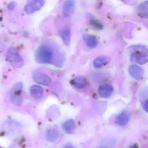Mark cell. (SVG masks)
<instances>
[{
    "instance_id": "cell-9",
    "label": "cell",
    "mask_w": 148,
    "mask_h": 148,
    "mask_svg": "<svg viewBox=\"0 0 148 148\" xmlns=\"http://www.w3.org/2000/svg\"><path fill=\"white\" fill-rule=\"evenodd\" d=\"M71 84L78 89H83L86 86L88 82L84 77L78 76L71 80Z\"/></svg>"
},
{
    "instance_id": "cell-17",
    "label": "cell",
    "mask_w": 148,
    "mask_h": 148,
    "mask_svg": "<svg viewBox=\"0 0 148 148\" xmlns=\"http://www.w3.org/2000/svg\"><path fill=\"white\" fill-rule=\"evenodd\" d=\"M86 42L87 45L91 48H94L98 44V40L96 36L89 35L86 38Z\"/></svg>"
},
{
    "instance_id": "cell-15",
    "label": "cell",
    "mask_w": 148,
    "mask_h": 148,
    "mask_svg": "<svg viewBox=\"0 0 148 148\" xmlns=\"http://www.w3.org/2000/svg\"><path fill=\"white\" fill-rule=\"evenodd\" d=\"M63 128L66 132L69 134H71L73 133L75 130V122L73 119L67 120L63 124Z\"/></svg>"
},
{
    "instance_id": "cell-10",
    "label": "cell",
    "mask_w": 148,
    "mask_h": 148,
    "mask_svg": "<svg viewBox=\"0 0 148 148\" xmlns=\"http://www.w3.org/2000/svg\"><path fill=\"white\" fill-rule=\"evenodd\" d=\"M74 5L75 1H67L64 3L63 12V14L64 16L68 17L70 16Z\"/></svg>"
},
{
    "instance_id": "cell-19",
    "label": "cell",
    "mask_w": 148,
    "mask_h": 148,
    "mask_svg": "<svg viewBox=\"0 0 148 148\" xmlns=\"http://www.w3.org/2000/svg\"><path fill=\"white\" fill-rule=\"evenodd\" d=\"M147 1L146 2L141 4L138 8V12L140 13V14H145V12L147 14V10H148V4Z\"/></svg>"
},
{
    "instance_id": "cell-14",
    "label": "cell",
    "mask_w": 148,
    "mask_h": 148,
    "mask_svg": "<svg viewBox=\"0 0 148 148\" xmlns=\"http://www.w3.org/2000/svg\"><path fill=\"white\" fill-rule=\"evenodd\" d=\"M129 116L126 112H123L117 116L116 123L120 126H124L129 122Z\"/></svg>"
},
{
    "instance_id": "cell-12",
    "label": "cell",
    "mask_w": 148,
    "mask_h": 148,
    "mask_svg": "<svg viewBox=\"0 0 148 148\" xmlns=\"http://www.w3.org/2000/svg\"><path fill=\"white\" fill-rule=\"evenodd\" d=\"M30 92L32 96L35 99H38L42 97L43 89L38 85H33L30 89Z\"/></svg>"
},
{
    "instance_id": "cell-20",
    "label": "cell",
    "mask_w": 148,
    "mask_h": 148,
    "mask_svg": "<svg viewBox=\"0 0 148 148\" xmlns=\"http://www.w3.org/2000/svg\"><path fill=\"white\" fill-rule=\"evenodd\" d=\"M143 107L144 110H145L146 112H148V101H145L143 103Z\"/></svg>"
},
{
    "instance_id": "cell-6",
    "label": "cell",
    "mask_w": 148,
    "mask_h": 148,
    "mask_svg": "<svg viewBox=\"0 0 148 148\" xmlns=\"http://www.w3.org/2000/svg\"><path fill=\"white\" fill-rule=\"evenodd\" d=\"M33 77L35 82L42 85L49 86L51 82V79L50 77L41 72H35Z\"/></svg>"
},
{
    "instance_id": "cell-1",
    "label": "cell",
    "mask_w": 148,
    "mask_h": 148,
    "mask_svg": "<svg viewBox=\"0 0 148 148\" xmlns=\"http://www.w3.org/2000/svg\"><path fill=\"white\" fill-rule=\"evenodd\" d=\"M54 51L51 47L48 45H42L35 52V60L39 64L51 63L53 59Z\"/></svg>"
},
{
    "instance_id": "cell-13",
    "label": "cell",
    "mask_w": 148,
    "mask_h": 148,
    "mask_svg": "<svg viewBox=\"0 0 148 148\" xmlns=\"http://www.w3.org/2000/svg\"><path fill=\"white\" fill-rule=\"evenodd\" d=\"M60 34L61 39L65 45L66 46H69L71 42V30L68 28H66L61 31Z\"/></svg>"
},
{
    "instance_id": "cell-22",
    "label": "cell",
    "mask_w": 148,
    "mask_h": 148,
    "mask_svg": "<svg viewBox=\"0 0 148 148\" xmlns=\"http://www.w3.org/2000/svg\"><path fill=\"white\" fill-rule=\"evenodd\" d=\"M64 148H74L73 146L71 144H68L65 146Z\"/></svg>"
},
{
    "instance_id": "cell-23",
    "label": "cell",
    "mask_w": 148,
    "mask_h": 148,
    "mask_svg": "<svg viewBox=\"0 0 148 148\" xmlns=\"http://www.w3.org/2000/svg\"></svg>"
},
{
    "instance_id": "cell-18",
    "label": "cell",
    "mask_w": 148,
    "mask_h": 148,
    "mask_svg": "<svg viewBox=\"0 0 148 148\" xmlns=\"http://www.w3.org/2000/svg\"><path fill=\"white\" fill-rule=\"evenodd\" d=\"M90 24L92 27L97 30H102L103 28V25L98 21L95 19L91 20Z\"/></svg>"
},
{
    "instance_id": "cell-21",
    "label": "cell",
    "mask_w": 148,
    "mask_h": 148,
    "mask_svg": "<svg viewBox=\"0 0 148 148\" xmlns=\"http://www.w3.org/2000/svg\"><path fill=\"white\" fill-rule=\"evenodd\" d=\"M15 7V3L14 2H12L8 5V8L10 10H12Z\"/></svg>"
},
{
    "instance_id": "cell-7",
    "label": "cell",
    "mask_w": 148,
    "mask_h": 148,
    "mask_svg": "<svg viewBox=\"0 0 148 148\" xmlns=\"http://www.w3.org/2000/svg\"><path fill=\"white\" fill-rule=\"evenodd\" d=\"M128 71L132 77L137 80L141 79L144 73L143 69L136 65L130 66L128 69Z\"/></svg>"
},
{
    "instance_id": "cell-11",
    "label": "cell",
    "mask_w": 148,
    "mask_h": 148,
    "mask_svg": "<svg viewBox=\"0 0 148 148\" xmlns=\"http://www.w3.org/2000/svg\"><path fill=\"white\" fill-rule=\"evenodd\" d=\"M109 62V58L105 56H100L95 59L93 61V66L97 68H101Z\"/></svg>"
},
{
    "instance_id": "cell-3",
    "label": "cell",
    "mask_w": 148,
    "mask_h": 148,
    "mask_svg": "<svg viewBox=\"0 0 148 148\" xmlns=\"http://www.w3.org/2000/svg\"><path fill=\"white\" fill-rule=\"evenodd\" d=\"M23 87V84L21 82H18L14 86L10 91L11 102L17 106H21L23 103L22 95Z\"/></svg>"
},
{
    "instance_id": "cell-8",
    "label": "cell",
    "mask_w": 148,
    "mask_h": 148,
    "mask_svg": "<svg viewBox=\"0 0 148 148\" xmlns=\"http://www.w3.org/2000/svg\"><path fill=\"white\" fill-rule=\"evenodd\" d=\"M113 92V88L109 84L102 85L98 89V93L99 96L104 98L110 97Z\"/></svg>"
},
{
    "instance_id": "cell-2",
    "label": "cell",
    "mask_w": 148,
    "mask_h": 148,
    "mask_svg": "<svg viewBox=\"0 0 148 148\" xmlns=\"http://www.w3.org/2000/svg\"><path fill=\"white\" fill-rule=\"evenodd\" d=\"M7 58L8 62L12 66L16 68H20L24 66V60L20 55L16 48L12 47L8 51Z\"/></svg>"
},
{
    "instance_id": "cell-5",
    "label": "cell",
    "mask_w": 148,
    "mask_h": 148,
    "mask_svg": "<svg viewBox=\"0 0 148 148\" xmlns=\"http://www.w3.org/2000/svg\"><path fill=\"white\" fill-rule=\"evenodd\" d=\"M45 4L43 0L28 1L25 6V11L27 14H32L40 10Z\"/></svg>"
},
{
    "instance_id": "cell-4",
    "label": "cell",
    "mask_w": 148,
    "mask_h": 148,
    "mask_svg": "<svg viewBox=\"0 0 148 148\" xmlns=\"http://www.w3.org/2000/svg\"><path fill=\"white\" fill-rule=\"evenodd\" d=\"M147 51L141 47H138V50L132 52L130 55V60L132 62L140 65L144 64L148 61Z\"/></svg>"
},
{
    "instance_id": "cell-16",
    "label": "cell",
    "mask_w": 148,
    "mask_h": 148,
    "mask_svg": "<svg viewBox=\"0 0 148 148\" xmlns=\"http://www.w3.org/2000/svg\"><path fill=\"white\" fill-rule=\"evenodd\" d=\"M47 139L50 142H54L59 137L58 132L54 129H50L47 130L46 134Z\"/></svg>"
}]
</instances>
